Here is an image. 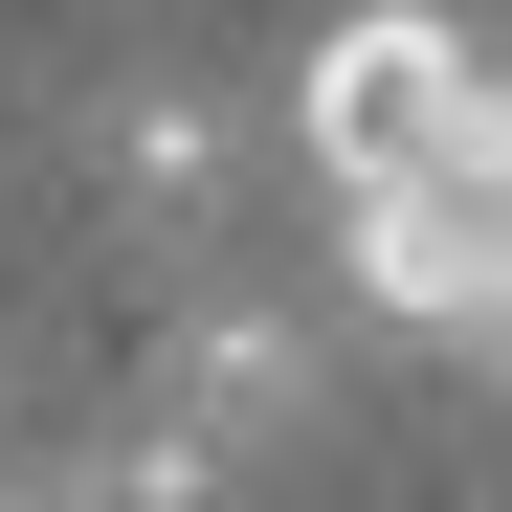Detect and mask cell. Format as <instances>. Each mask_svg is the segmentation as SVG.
Returning <instances> with one entry per match:
<instances>
[{"label": "cell", "instance_id": "cell-1", "mask_svg": "<svg viewBox=\"0 0 512 512\" xmlns=\"http://www.w3.org/2000/svg\"><path fill=\"white\" fill-rule=\"evenodd\" d=\"M334 223H357V312L446 334V357H512V90H490V112H468L446 156L357 179Z\"/></svg>", "mask_w": 512, "mask_h": 512}, {"label": "cell", "instance_id": "cell-2", "mask_svg": "<svg viewBox=\"0 0 512 512\" xmlns=\"http://www.w3.org/2000/svg\"><path fill=\"white\" fill-rule=\"evenodd\" d=\"M490 90H512V67L446 23V0H357V23H334V45L290 67V156H312L334 201H357V179H401V156H446Z\"/></svg>", "mask_w": 512, "mask_h": 512}, {"label": "cell", "instance_id": "cell-3", "mask_svg": "<svg viewBox=\"0 0 512 512\" xmlns=\"http://www.w3.org/2000/svg\"><path fill=\"white\" fill-rule=\"evenodd\" d=\"M290 401H312V334H290L268 290H201L179 334H156V379H134V423H156L179 468H245V446H268Z\"/></svg>", "mask_w": 512, "mask_h": 512}, {"label": "cell", "instance_id": "cell-4", "mask_svg": "<svg viewBox=\"0 0 512 512\" xmlns=\"http://www.w3.org/2000/svg\"><path fill=\"white\" fill-rule=\"evenodd\" d=\"M112 179H134L156 223H223V112H201V90H134V112H112Z\"/></svg>", "mask_w": 512, "mask_h": 512}]
</instances>
